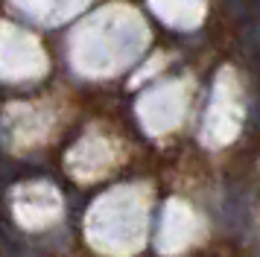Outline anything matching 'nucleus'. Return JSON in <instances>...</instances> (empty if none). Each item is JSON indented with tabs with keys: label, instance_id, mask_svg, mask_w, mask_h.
<instances>
[{
	"label": "nucleus",
	"instance_id": "5",
	"mask_svg": "<svg viewBox=\"0 0 260 257\" xmlns=\"http://www.w3.org/2000/svg\"><path fill=\"white\" fill-rule=\"evenodd\" d=\"M181 108V88L167 85V91H155L143 100V114L149 120H176Z\"/></svg>",
	"mask_w": 260,
	"mask_h": 257
},
{
	"label": "nucleus",
	"instance_id": "4",
	"mask_svg": "<svg viewBox=\"0 0 260 257\" xmlns=\"http://www.w3.org/2000/svg\"><path fill=\"white\" fill-rule=\"evenodd\" d=\"M149 9L173 29H196L205 21L208 0H149Z\"/></svg>",
	"mask_w": 260,
	"mask_h": 257
},
{
	"label": "nucleus",
	"instance_id": "3",
	"mask_svg": "<svg viewBox=\"0 0 260 257\" xmlns=\"http://www.w3.org/2000/svg\"><path fill=\"white\" fill-rule=\"evenodd\" d=\"M12 6L32 21L56 26V23H64L76 18L79 12H85L91 6V0H12Z\"/></svg>",
	"mask_w": 260,
	"mask_h": 257
},
{
	"label": "nucleus",
	"instance_id": "2",
	"mask_svg": "<svg viewBox=\"0 0 260 257\" xmlns=\"http://www.w3.org/2000/svg\"><path fill=\"white\" fill-rule=\"evenodd\" d=\"M47 70V56L38 38L18 29L12 21L3 23V76L6 79H36Z\"/></svg>",
	"mask_w": 260,
	"mask_h": 257
},
{
	"label": "nucleus",
	"instance_id": "1",
	"mask_svg": "<svg viewBox=\"0 0 260 257\" xmlns=\"http://www.w3.org/2000/svg\"><path fill=\"white\" fill-rule=\"evenodd\" d=\"M149 29L132 6L114 3L85 18L71 38V58L79 73L108 76L117 73L143 53Z\"/></svg>",
	"mask_w": 260,
	"mask_h": 257
}]
</instances>
